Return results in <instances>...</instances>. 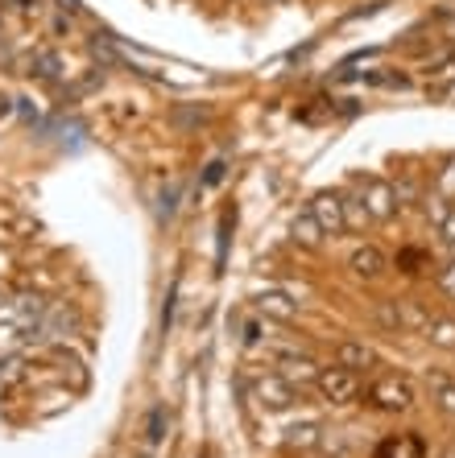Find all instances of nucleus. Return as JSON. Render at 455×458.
Returning a JSON list of instances; mask_svg holds the SVG:
<instances>
[{"label":"nucleus","mask_w":455,"mask_h":458,"mask_svg":"<svg viewBox=\"0 0 455 458\" xmlns=\"http://www.w3.org/2000/svg\"><path fill=\"white\" fill-rule=\"evenodd\" d=\"M315 392L323 397L327 405H352L356 401V392H360V376L348 368H318L315 376Z\"/></svg>","instance_id":"f257e3e1"},{"label":"nucleus","mask_w":455,"mask_h":458,"mask_svg":"<svg viewBox=\"0 0 455 458\" xmlns=\"http://www.w3.org/2000/svg\"><path fill=\"white\" fill-rule=\"evenodd\" d=\"M368 405L381 409V413H406L414 405V388L398 376H381L376 384H368Z\"/></svg>","instance_id":"f03ea898"},{"label":"nucleus","mask_w":455,"mask_h":458,"mask_svg":"<svg viewBox=\"0 0 455 458\" xmlns=\"http://www.w3.org/2000/svg\"><path fill=\"white\" fill-rule=\"evenodd\" d=\"M360 202H364V211H368V219H393L398 191L381 178H360Z\"/></svg>","instance_id":"7ed1b4c3"},{"label":"nucleus","mask_w":455,"mask_h":458,"mask_svg":"<svg viewBox=\"0 0 455 458\" xmlns=\"http://www.w3.org/2000/svg\"><path fill=\"white\" fill-rule=\"evenodd\" d=\"M252 392H257V401L265 405V409H290V405L302 397V392L294 388V384H285L277 372H269V376H261V380L252 384Z\"/></svg>","instance_id":"20e7f679"},{"label":"nucleus","mask_w":455,"mask_h":458,"mask_svg":"<svg viewBox=\"0 0 455 458\" xmlns=\"http://www.w3.org/2000/svg\"><path fill=\"white\" fill-rule=\"evenodd\" d=\"M310 215H315V224L323 227V235H340L343 232V199L340 194H315V202H310Z\"/></svg>","instance_id":"39448f33"},{"label":"nucleus","mask_w":455,"mask_h":458,"mask_svg":"<svg viewBox=\"0 0 455 458\" xmlns=\"http://www.w3.org/2000/svg\"><path fill=\"white\" fill-rule=\"evenodd\" d=\"M277 368H282L277 376H282L285 384H294L298 392L307 388V384H315V376H318V364L315 359H307V356H285Z\"/></svg>","instance_id":"423d86ee"},{"label":"nucleus","mask_w":455,"mask_h":458,"mask_svg":"<svg viewBox=\"0 0 455 458\" xmlns=\"http://www.w3.org/2000/svg\"><path fill=\"white\" fill-rule=\"evenodd\" d=\"M373 458H426V446L418 434H393L373 450Z\"/></svg>","instance_id":"0eeeda50"},{"label":"nucleus","mask_w":455,"mask_h":458,"mask_svg":"<svg viewBox=\"0 0 455 458\" xmlns=\"http://www.w3.org/2000/svg\"><path fill=\"white\" fill-rule=\"evenodd\" d=\"M348 268H352L356 277L373 281V277H381V273H385V268H389V260H385V252H381V248L364 244V248H356V252H352V260H348Z\"/></svg>","instance_id":"6e6552de"},{"label":"nucleus","mask_w":455,"mask_h":458,"mask_svg":"<svg viewBox=\"0 0 455 458\" xmlns=\"http://www.w3.org/2000/svg\"><path fill=\"white\" fill-rule=\"evenodd\" d=\"M335 359H340V368L360 372V368H373L376 364V351L373 347H364V343H356V339H348V343L335 347Z\"/></svg>","instance_id":"1a4fd4ad"},{"label":"nucleus","mask_w":455,"mask_h":458,"mask_svg":"<svg viewBox=\"0 0 455 458\" xmlns=\"http://www.w3.org/2000/svg\"><path fill=\"white\" fill-rule=\"evenodd\" d=\"M426 388H431L434 405H439L443 413L455 417V380L451 376H443V372H426Z\"/></svg>","instance_id":"9d476101"},{"label":"nucleus","mask_w":455,"mask_h":458,"mask_svg":"<svg viewBox=\"0 0 455 458\" xmlns=\"http://www.w3.org/2000/svg\"><path fill=\"white\" fill-rule=\"evenodd\" d=\"M398 323H401V331H426L431 310H426L418 298H401V302H398Z\"/></svg>","instance_id":"9b49d317"},{"label":"nucleus","mask_w":455,"mask_h":458,"mask_svg":"<svg viewBox=\"0 0 455 458\" xmlns=\"http://www.w3.org/2000/svg\"><path fill=\"white\" fill-rule=\"evenodd\" d=\"M257 310L269 314V318H277V323H294L298 306L290 302L285 293H261V298H257Z\"/></svg>","instance_id":"f8f14e48"},{"label":"nucleus","mask_w":455,"mask_h":458,"mask_svg":"<svg viewBox=\"0 0 455 458\" xmlns=\"http://www.w3.org/2000/svg\"><path fill=\"white\" fill-rule=\"evenodd\" d=\"M290 235H294V244H302V248H318L323 244V227L315 224V215H298L294 219V227H290Z\"/></svg>","instance_id":"ddd939ff"},{"label":"nucleus","mask_w":455,"mask_h":458,"mask_svg":"<svg viewBox=\"0 0 455 458\" xmlns=\"http://www.w3.org/2000/svg\"><path fill=\"white\" fill-rule=\"evenodd\" d=\"M285 442L294 450H315V446H323V429H318V425H294Z\"/></svg>","instance_id":"4468645a"},{"label":"nucleus","mask_w":455,"mask_h":458,"mask_svg":"<svg viewBox=\"0 0 455 458\" xmlns=\"http://www.w3.org/2000/svg\"><path fill=\"white\" fill-rule=\"evenodd\" d=\"M426 339H431L434 347H455V323L451 318H431V323H426Z\"/></svg>","instance_id":"2eb2a0df"},{"label":"nucleus","mask_w":455,"mask_h":458,"mask_svg":"<svg viewBox=\"0 0 455 458\" xmlns=\"http://www.w3.org/2000/svg\"><path fill=\"white\" fill-rule=\"evenodd\" d=\"M364 224H368V211H364L360 194H356V199H343V232H348V227H364Z\"/></svg>","instance_id":"dca6fc26"},{"label":"nucleus","mask_w":455,"mask_h":458,"mask_svg":"<svg viewBox=\"0 0 455 458\" xmlns=\"http://www.w3.org/2000/svg\"><path fill=\"white\" fill-rule=\"evenodd\" d=\"M376 318H381V326H389V331H401V323H398V302H385L381 310H376Z\"/></svg>","instance_id":"f3484780"},{"label":"nucleus","mask_w":455,"mask_h":458,"mask_svg":"<svg viewBox=\"0 0 455 458\" xmlns=\"http://www.w3.org/2000/svg\"><path fill=\"white\" fill-rule=\"evenodd\" d=\"M439 285H443V293H451V298H455V260H451V265H443V273H439Z\"/></svg>","instance_id":"a211bd4d"},{"label":"nucleus","mask_w":455,"mask_h":458,"mask_svg":"<svg viewBox=\"0 0 455 458\" xmlns=\"http://www.w3.org/2000/svg\"><path fill=\"white\" fill-rule=\"evenodd\" d=\"M439 232H443L447 244H455V211H447V215H443V224H439Z\"/></svg>","instance_id":"6ab92c4d"},{"label":"nucleus","mask_w":455,"mask_h":458,"mask_svg":"<svg viewBox=\"0 0 455 458\" xmlns=\"http://www.w3.org/2000/svg\"><path fill=\"white\" fill-rule=\"evenodd\" d=\"M149 442H161V409H153L149 417Z\"/></svg>","instance_id":"aec40b11"},{"label":"nucleus","mask_w":455,"mask_h":458,"mask_svg":"<svg viewBox=\"0 0 455 458\" xmlns=\"http://www.w3.org/2000/svg\"><path fill=\"white\" fill-rule=\"evenodd\" d=\"M401 265H406V273H418V265H422V252H406V257H401Z\"/></svg>","instance_id":"412c9836"},{"label":"nucleus","mask_w":455,"mask_h":458,"mask_svg":"<svg viewBox=\"0 0 455 458\" xmlns=\"http://www.w3.org/2000/svg\"><path fill=\"white\" fill-rule=\"evenodd\" d=\"M447 458H455V454H447Z\"/></svg>","instance_id":"4be33fe9"}]
</instances>
